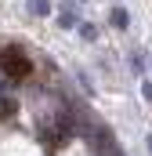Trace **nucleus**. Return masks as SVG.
I'll return each instance as SVG.
<instances>
[{
	"instance_id": "1",
	"label": "nucleus",
	"mask_w": 152,
	"mask_h": 156,
	"mask_svg": "<svg viewBox=\"0 0 152 156\" xmlns=\"http://www.w3.org/2000/svg\"><path fill=\"white\" fill-rule=\"evenodd\" d=\"M0 73L11 80V83H22V80L33 73V62H29V55L18 44H7V47H0Z\"/></svg>"
},
{
	"instance_id": "2",
	"label": "nucleus",
	"mask_w": 152,
	"mask_h": 156,
	"mask_svg": "<svg viewBox=\"0 0 152 156\" xmlns=\"http://www.w3.org/2000/svg\"><path fill=\"white\" fill-rule=\"evenodd\" d=\"M73 26H76V7L65 0V4H62V11H58V29H73Z\"/></svg>"
},
{
	"instance_id": "3",
	"label": "nucleus",
	"mask_w": 152,
	"mask_h": 156,
	"mask_svg": "<svg viewBox=\"0 0 152 156\" xmlns=\"http://www.w3.org/2000/svg\"><path fill=\"white\" fill-rule=\"evenodd\" d=\"M26 11L33 18H47L51 15V0H26Z\"/></svg>"
},
{
	"instance_id": "4",
	"label": "nucleus",
	"mask_w": 152,
	"mask_h": 156,
	"mask_svg": "<svg viewBox=\"0 0 152 156\" xmlns=\"http://www.w3.org/2000/svg\"><path fill=\"white\" fill-rule=\"evenodd\" d=\"M109 26H112V29H127V26H130L127 7H112V11H109Z\"/></svg>"
},
{
	"instance_id": "5",
	"label": "nucleus",
	"mask_w": 152,
	"mask_h": 156,
	"mask_svg": "<svg viewBox=\"0 0 152 156\" xmlns=\"http://www.w3.org/2000/svg\"><path fill=\"white\" fill-rule=\"evenodd\" d=\"M76 26H80V37L87 40V44H94V40H98V26H94V22H76Z\"/></svg>"
},
{
	"instance_id": "6",
	"label": "nucleus",
	"mask_w": 152,
	"mask_h": 156,
	"mask_svg": "<svg viewBox=\"0 0 152 156\" xmlns=\"http://www.w3.org/2000/svg\"><path fill=\"white\" fill-rule=\"evenodd\" d=\"M130 69H134V73H138V76H141V73H145V58H141V55H138V51H134V55H130Z\"/></svg>"
},
{
	"instance_id": "7",
	"label": "nucleus",
	"mask_w": 152,
	"mask_h": 156,
	"mask_svg": "<svg viewBox=\"0 0 152 156\" xmlns=\"http://www.w3.org/2000/svg\"><path fill=\"white\" fill-rule=\"evenodd\" d=\"M141 94H145V102H152V83L149 80H141Z\"/></svg>"
},
{
	"instance_id": "8",
	"label": "nucleus",
	"mask_w": 152,
	"mask_h": 156,
	"mask_svg": "<svg viewBox=\"0 0 152 156\" xmlns=\"http://www.w3.org/2000/svg\"><path fill=\"white\" fill-rule=\"evenodd\" d=\"M149 153H152V134H149Z\"/></svg>"
},
{
	"instance_id": "9",
	"label": "nucleus",
	"mask_w": 152,
	"mask_h": 156,
	"mask_svg": "<svg viewBox=\"0 0 152 156\" xmlns=\"http://www.w3.org/2000/svg\"><path fill=\"white\" fill-rule=\"evenodd\" d=\"M80 4H83V0H80Z\"/></svg>"
}]
</instances>
